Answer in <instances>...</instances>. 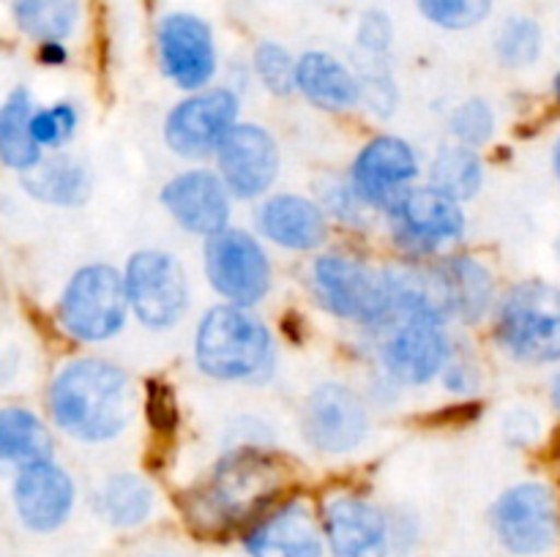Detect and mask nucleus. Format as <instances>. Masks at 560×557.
Masks as SVG:
<instances>
[{
    "mask_svg": "<svg viewBox=\"0 0 560 557\" xmlns=\"http://www.w3.org/2000/svg\"><path fill=\"white\" fill-rule=\"evenodd\" d=\"M131 382L115 364L82 358L63 366L49 388V413L58 429L82 442L120 435L131 418Z\"/></svg>",
    "mask_w": 560,
    "mask_h": 557,
    "instance_id": "1",
    "label": "nucleus"
},
{
    "mask_svg": "<svg viewBox=\"0 0 560 557\" xmlns=\"http://www.w3.org/2000/svg\"><path fill=\"white\" fill-rule=\"evenodd\" d=\"M271 358V333L244 306H217L195 333V360L213 380L260 377Z\"/></svg>",
    "mask_w": 560,
    "mask_h": 557,
    "instance_id": "2",
    "label": "nucleus"
},
{
    "mask_svg": "<svg viewBox=\"0 0 560 557\" xmlns=\"http://www.w3.org/2000/svg\"><path fill=\"white\" fill-rule=\"evenodd\" d=\"M498 339L525 364L560 360V287L528 278L503 298L498 311Z\"/></svg>",
    "mask_w": 560,
    "mask_h": 557,
    "instance_id": "3",
    "label": "nucleus"
},
{
    "mask_svg": "<svg viewBox=\"0 0 560 557\" xmlns=\"http://www.w3.org/2000/svg\"><path fill=\"white\" fill-rule=\"evenodd\" d=\"M126 276L109 265H88L71 276L60 295V325L80 342H104L126 322Z\"/></svg>",
    "mask_w": 560,
    "mask_h": 557,
    "instance_id": "4",
    "label": "nucleus"
},
{
    "mask_svg": "<svg viewBox=\"0 0 560 557\" xmlns=\"http://www.w3.org/2000/svg\"><path fill=\"white\" fill-rule=\"evenodd\" d=\"M315 289L331 315L361 325H383L394 309L392 278L353 257L328 254L315 262Z\"/></svg>",
    "mask_w": 560,
    "mask_h": 557,
    "instance_id": "5",
    "label": "nucleus"
},
{
    "mask_svg": "<svg viewBox=\"0 0 560 557\" xmlns=\"http://www.w3.org/2000/svg\"><path fill=\"white\" fill-rule=\"evenodd\" d=\"M282 486V464L266 451L241 448L217 464L202 502L217 522H244Z\"/></svg>",
    "mask_w": 560,
    "mask_h": 557,
    "instance_id": "6",
    "label": "nucleus"
},
{
    "mask_svg": "<svg viewBox=\"0 0 560 557\" xmlns=\"http://www.w3.org/2000/svg\"><path fill=\"white\" fill-rule=\"evenodd\" d=\"M405 287L430 311L448 320L476 322L492 300V276L474 257H452L424 271H397Z\"/></svg>",
    "mask_w": 560,
    "mask_h": 557,
    "instance_id": "7",
    "label": "nucleus"
},
{
    "mask_svg": "<svg viewBox=\"0 0 560 557\" xmlns=\"http://www.w3.org/2000/svg\"><path fill=\"white\" fill-rule=\"evenodd\" d=\"M383 325L392 331L383 339L381 358L394 380L405 386H421L446 369L448 355H452L446 328H443L446 322L424 311L394 309Z\"/></svg>",
    "mask_w": 560,
    "mask_h": 557,
    "instance_id": "8",
    "label": "nucleus"
},
{
    "mask_svg": "<svg viewBox=\"0 0 560 557\" xmlns=\"http://www.w3.org/2000/svg\"><path fill=\"white\" fill-rule=\"evenodd\" d=\"M126 293L137 320L148 328H173L189 306V282L167 251H137L126 265Z\"/></svg>",
    "mask_w": 560,
    "mask_h": 557,
    "instance_id": "9",
    "label": "nucleus"
},
{
    "mask_svg": "<svg viewBox=\"0 0 560 557\" xmlns=\"http://www.w3.org/2000/svg\"><path fill=\"white\" fill-rule=\"evenodd\" d=\"M206 273L211 287L233 306H252L271 287V265L255 235L222 229L206 246Z\"/></svg>",
    "mask_w": 560,
    "mask_h": 557,
    "instance_id": "10",
    "label": "nucleus"
},
{
    "mask_svg": "<svg viewBox=\"0 0 560 557\" xmlns=\"http://www.w3.org/2000/svg\"><path fill=\"white\" fill-rule=\"evenodd\" d=\"M492 524L509 552L541 555L556 544L560 533L556 495L550 486L536 481L512 486L492 508Z\"/></svg>",
    "mask_w": 560,
    "mask_h": 557,
    "instance_id": "11",
    "label": "nucleus"
},
{
    "mask_svg": "<svg viewBox=\"0 0 560 557\" xmlns=\"http://www.w3.org/2000/svg\"><path fill=\"white\" fill-rule=\"evenodd\" d=\"M162 69L184 91H200L217 74V38L208 20L195 11H167L156 25Z\"/></svg>",
    "mask_w": 560,
    "mask_h": 557,
    "instance_id": "12",
    "label": "nucleus"
},
{
    "mask_svg": "<svg viewBox=\"0 0 560 557\" xmlns=\"http://www.w3.org/2000/svg\"><path fill=\"white\" fill-rule=\"evenodd\" d=\"M238 98L228 87H208L180 102L164 123V140L186 158L206 156L235 129Z\"/></svg>",
    "mask_w": 560,
    "mask_h": 557,
    "instance_id": "13",
    "label": "nucleus"
},
{
    "mask_svg": "<svg viewBox=\"0 0 560 557\" xmlns=\"http://www.w3.org/2000/svg\"><path fill=\"white\" fill-rule=\"evenodd\" d=\"M394 238L410 254H430L463 238L465 216L459 202L438 189H408L392 208Z\"/></svg>",
    "mask_w": 560,
    "mask_h": 557,
    "instance_id": "14",
    "label": "nucleus"
},
{
    "mask_svg": "<svg viewBox=\"0 0 560 557\" xmlns=\"http://www.w3.org/2000/svg\"><path fill=\"white\" fill-rule=\"evenodd\" d=\"M416 175H419V158L408 142L399 137H375L355 158L350 183L353 194L366 205L392 211L410 189Z\"/></svg>",
    "mask_w": 560,
    "mask_h": 557,
    "instance_id": "15",
    "label": "nucleus"
},
{
    "mask_svg": "<svg viewBox=\"0 0 560 557\" xmlns=\"http://www.w3.org/2000/svg\"><path fill=\"white\" fill-rule=\"evenodd\" d=\"M366 407L359 393L339 382L315 388L304 404V437L323 453H348L364 440Z\"/></svg>",
    "mask_w": 560,
    "mask_h": 557,
    "instance_id": "16",
    "label": "nucleus"
},
{
    "mask_svg": "<svg viewBox=\"0 0 560 557\" xmlns=\"http://www.w3.org/2000/svg\"><path fill=\"white\" fill-rule=\"evenodd\" d=\"M219 175L241 200L260 197L271 189L279 173V147L262 126L238 123L217 147Z\"/></svg>",
    "mask_w": 560,
    "mask_h": 557,
    "instance_id": "17",
    "label": "nucleus"
},
{
    "mask_svg": "<svg viewBox=\"0 0 560 557\" xmlns=\"http://www.w3.org/2000/svg\"><path fill=\"white\" fill-rule=\"evenodd\" d=\"M162 202L170 216L189 233L211 238L228 229L230 200L222 175H213L208 169H189V173L175 175L164 186Z\"/></svg>",
    "mask_w": 560,
    "mask_h": 557,
    "instance_id": "18",
    "label": "nucleus"
},
{
    "mask_svg": "<svg viewBox=\"0 0 560 557\" xmlns=\"http://www.w3.org/2000/svg\"><path fill=\"white\" fill-rule=\"evenodd\" d=\"M14 506L22 524L36 533H49L69 519L74 506V481L52 462L25 464L14 481Z\"/></svg>",
    "mask_w": 560,
    "mask_h": 557,
    "instance_id": "19",
    "label": "nucleus"
},
{
    "mask_svg": "<svg viewBox=\"0 0 560 557\" xmlns=\"http://www.w3.org/2000/svg\"><path fill=\"white\" fill-rule=\"evenodd\" d=\"M326 535L334 557H386L388 552L386 517L361 497L328 502Z\"/></svg>",
    "mask_w": 560,
    "mask_h": 557,
    "instance_id": "20",
    "label": "nucleus"
},
{
    "mask_svg": "<svg viewBox=\"0 0 560 557\" xmlns=\"http://www.w3.org/2000/svg\"><path fill=\"white\" fill-rule=\"evenodd\" d=\"M257 227L282 249L312 251L326 240V213L299 194H277L260 208Z\"/></svg>",
    "mask_w": 560,
    "mask_h": 557,
    "instance_id": "21",
    "label": "nucleus"
},
{
    "mask_svg": "<svg viewBox=\"0 0 560 557\" xmlns=\"http://www.w3.org/2000/svg\"><path fill=\"white\" fill-rule=\"evenodd\" d=\"M246 549L252 557H320L323 538L312 513L290 502L252 530Z\"/></svg>",
    "mask_w": 560,
    "mask_h": 557,
    "instance_id": "22",
    "label": "nucleus"
},
{
    "mask_svg": "<svg viewBox=\"0 0 560 557\" xmlns=\"http://www.w3.org/2000/svg\"><path fill=\"white\" fill-rule=\"evenodd\" d=\"M299 91L310 98L315 107L339 109L353 107L361 98V80L331 52L323 49H310L299 58V71H295Z\"/></svg>",
    "mask_w": 560,
    "mask_h": 557,
    "instance_id": "23",
    "label": "nucleus"
},
{
    "mask_svg": "<svg viewBox=\"0 0 560 557\" xmlns=\"http://www.w3.org/2000/svg\"><path fill=\"white\" fill-rule=\"evenodd\" d=\"M33 112L27 87H16L0 109V158L16 173H27L42 162V145L33 137Z\"/></svg>",
    "mask_w": 560,
    "mask_h": 557,
    "instance_id": "24",
    "label": "nucleus"
},
{
    "mask_svg": "<svg viewBox=\"0 0 560 557\" xmlns=\"http://www.w3.org/2000/svg\"><path fill=\"white\" fill-rule=\"evenodd\" d=\"M22 183L36 200L49 202V205H82L91 194V175L85 164L71 156L38 162L36 167L22 173Z\"/></svg>",
    "mask_w": 560,
    "mask_h": 557,
    "instance_id": "25",
    "label": "nucleus"
},
{
    "mask_svg": "<svg viewBox=\"0 0 560 557\" xmlns=\"http://www.w3.org/2000/svg\"><path fill=\"white\" fill-rule=\"evenodd\" d=\"M11 20L33 42H66L80 27L82 0H11Z\"/></svg>",
    "mask_w": 560,
    "mask_h": 557,
    "instance_id": "26",
    "label": "nucleus"
},
{
    "mask_svg": "<svg viewBox=\"0 0 560 557\" xmlns=\"http://www.w3.org/2000/svg\"><path fill=\"white\" fill-rule=\"evenodd\" d=\"M49 453H52V437L31 410L5 407L0 413V457L5 462L25 467V464L49 462Z\"/></svg>",
    "mask_w": 560,
    "mask_h": 557,
    "instance_id": "27",
    "label": "nucleus"
},
{
    "mask_svg": "<svg viewBox=\"0 0 560 557\" xmlns=\"http://www.w3.org/2000/svg\"><path fill=\"white\" fill-rule=\"evenodd\" d=\"M153 508V491L140 475L118 473L98 491V511L115 528H137Z\"/></svg>",
    "mask_w": 560,
    "mask_h": 557,
    "instance_id": "28",
    "label": "nucleus"
},
{
    "mask_svg": "<svg viewBox=\"0 0 560 557\" xmlns=\"http://www.w3.org/2000/svg\"><path fill=\"white\" fill-rule=\"evenodd\" d=\"M430 180L432 189L443 191V194L452 197V200L463 202L470 200V197L481 189V183H485V167H481L474 147L452 145L443 147L435 156Z\"/></svg>",
    "mask_w": 560,
    "mask_h": 557,
    "instance_id": "29",
    "label": "nucleus"
},
{
    "mask_svg": "<svg viewBox=\"0 0 560 557\" xmlns=\"http://www.w3.org/2000/svg\"><path fill=\"white\" fill-rule=\"evenodd\" d=\"M492 47H495L498 60L509 69H525V66H534L541 58V49H545V31H541L539 22L534 16L514 14L498 25L495 38H492Z\"/></svg>",
    "mask_w": 560,
    "mask_h": 557,
    "instance_id": "30",
    "label": "nucleus"
},
{
    "mask_svg": "<svg viewBox=\"0 0 560 557\" xmlns=\"http://www.w3.org/2000/svg\"><path fill=\"white\" fill-rule=\"evenodd\" d=\"M416 9L441 31H470L495 9V0H416Z\"/></svg>",
    "mask_w": 560,
    "mask_h": 557,
    "instance_id": "31",
    "label": "nucleus"
},
{
    "mask_svg": "<svg viewBox=\"0 0 560 557\" xmlns=\"http://www.w3.org/2000/svg\"><path fill=\"white\" fill-rule=\"evenodd\" d=\"M255 71L260 76L262 85L277 96H288V93L299 91L295 82V71H299V60L288 52L279 42H260L255 49Z\"/></svg>",
    "mask_w": 560,
    "mask_h": 557,
    "instance_id": "32",
    "label": "nucleus"
},
{
    "mask_svg": "<svg viewBox=\"0 0 560 557\" xmlns=\"http://www.w3.org/2000/svg\"><path fill=\"white\" fill-rule=\"evenodd\" d=\"M492 129H495V118H492L490 104L481 102V98H470L454 109L452 131L463 145H485L492 137Z\"/></svg>",
    "mask_w": 560,
    "mask_h": 557,
    "instance_id": "33",
    "label": "nucleus"
},
{
    "mask_svg": "<svg viewBox=\"0 0 560 557\" xmlns=\"http://www.w3.org/2000/svg\"><path fill=\"white\" fill-rule=\"evenodd\" d=\"M77 112L71 104L60 102L55 107L33 112V137L42 147H60L74 137Z\"/></svg>",
    "mask_w": 560,
    "mask_h": 557,
    "instance_id": "34",
    "label": "nucleus"
},
{
    "mask_svg": "<svg viewBox=\"0 0 560 557\" xmlns=\"http://www.w3.org/2000/svg\"><path fill=\"white\" fill-rule=\"evenodd\" d=\"M355 42H359V49L364 55H377V58H383L394 42L392 16L383 9L364 11V16L359 20V31H355Z\"/></svg>",
    "mask_w": 560,
    "mask_h": 557,
    "instance_id": "35",
    "label": "nucleus"
},
{
    "mask_svg": "<svg viewBox=\"0 0 560 557\" xmlns=\"http://www.w3.org/2000/svg\"><path fill=\"white\" fill-rule=\"evenodd\" d=\"M443 377L452 391H470L476 386V371L468 364H446Z\"/></svg>",
    "mask_w": 560,
    "mask_h": 557,
    "instance_id": "36",
    "label": "nucleus"
},
{
    "mask_svg": "<svg viewBox=\"0 0 560 557\" xmlns=\"http://www.w3.org/2000/svg\"><path fill=\"white\" fill-rule=\"evenodd\" d=\"M38 58H42V63L60 66V63H66V60H69V49H66L63 42L38 44Z\"/></svg>",
    "mask_w": 560,
    "mask_h": 557,
    "instance_id": "37",
    "label": "nucleus"
},
{
    "mask_svg": "<svg viewBox=\"0 0 560 557\" xmlns=\"http://www.w3.org/2000/svg\"><path fill=\"white\" fill-rule=\"evenodd\" d=\"M552 402H556V407L560 413V371L556 375V380H552Z\"/></svg>",
    "mask_w": 560,
    "mask_h": 557,
    "instance_id": "38",
    "label": "nucleus"
},
{
    "mask_svg": "<svg viewBox=\"0 0 560 557\" xmlns=\"http://www.w3.org/2000/svg\"><path fill=\"white\" fill-rule=\"evenodd\" d=\"M552 162H556V173H558V178H560V140L556 142V156H552Z\"/></svg>",
    "mask_w": 560,
    "mask_h": 557,
    "instance_id": "39",
    "label": "nucleus"
},
{
    "mask_svg": "<svg viewBox=\"0 0 560 557\" xmlns=\"http://www.w3.org/2000/svg\"><path fill=\"white\" fill-rule=\"evenodd\" d=\"M556 93H558V98H560V71L556 74Z\"/></svg>",
    "mask_w": 560,
    "mask_h": 557,
    "instance_id": "40",
    "label": "nucleus"
},
{
    "mask_svg": "<svg viewBox=\"0 0 560 557\" xmlns=\"http://www.w3.org/2000/svg\"><path fill=\"white\" fill-rule=\"evenodd\" d=\"M558 254H560V235H558Z\"/></svg>",
    "mask_w": 560,
    "mask_h": 557,
    "instance_id": "41",
    "label": "nucleus"
}]
</instances>
